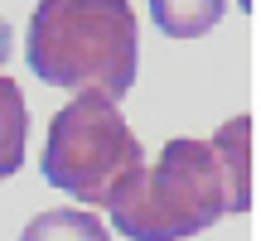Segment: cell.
<instances>
[{"label":"cell","mask_w":261,"mask_h":241,"mask_svg":"<svg viewBox=\"0 0 261 241\" xmlns=\"http://www.w3.org/2000/svg\"><path fill=\"white\" fill-rule=\"evenodd\" d=\"M136 10L130 0H39L24 58L39 82L68 92L121 97L136 82Z\"/></svg>","instance_id":"obj_1"},{"label":"cell","mask_w":261,"mask_h":241,"mask_svg":"<svg viewBox=\"0 0 261 241\" xmlns=\"http://www.w3.org/2000/svg\"><path fill=\"white\" fill-rule=\"evenodd\" d=\"M116 232L130 241H184L232 213V193L208 140H169L155 164H140L107 203Z\"/></svg>","instance_id":"obj_2"},{"label":"cell","mask_w":261,"mask_h":241,"mask_svg":"<svg viewBox=\"0 0 261 241\" xmlns=\"http://www.w3.org/2000/svg\"><path fill=\"white\" fill-rule=\"evenodd\" d=\"M140 164L145 149L107 92H77L48 126L44 178L83 207H107Z\"/></svg>","instance_id":"obj_3"},{"label":"cell","mask_w":261,"mask_h":241,"mask_svg":"<svg viewBox=\"0 0 261 241\" xmlns=\"http://www.w3.org/2000/svg\"><path fill=\"white\" fill-rule=\"evenodd\" d=\"M218 155V169L227 178V193H232V217L252 207V116H232L218 126V135L208 140Z\"/></svg>","instance_id":"obj_4"},{"label":"cell","mask_w":261,"mask_h":241,"mask_svg":"<svg viewBox=\"0 0 261 241\" xmlns=\"http://www.w3.org/2000/svg\"><path fill=\"white\" fill-rule=\"evenodd\" d=\"M19 241H112V232L87 207H48V213L29 217Z\"/></svg>","instance_id":"obj_5"},{"label":"cell","mask_w":261,"mask_h":241,"mask_svg":"<svg viewBox=\"0 0 261 241\" xmlns=\"http://www.w3.org/2000/svg\"><path fill=\"white\" fill-rule=\"evenodd\" d=\"M227 0H150V15H155L160 34L169 39H198L223 19Z\"/></svg>","instance_id":"obj_6"},{"label":"cell","mask_w":261,"mask_h":241,"mask_svg":"<svg viewBox=\"0 0 261 241\" xmlns=\"http://www.w3.org/2000/svg\"><path fill=\"white\" fill-rule=\"evenodd\" d=\"M24 135H29L24 92H19L15 77L0 73V178H10L24 164Z\"/></svg>","instance_id":"obj_7"},{"label":"cell","mask_w":261,"mask_h":241,"mask_svg":"<svg viewBox=\"0 0 261 241\" xmlns=\"http://www.w3.org/2000/svg\"><path fill=\"white\" fill-rule=\"evenodd\" d=\"M10 58V24H5V15H0V63Z\"/></svg>","instance_id":"obj_8"}]
</instances>
